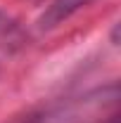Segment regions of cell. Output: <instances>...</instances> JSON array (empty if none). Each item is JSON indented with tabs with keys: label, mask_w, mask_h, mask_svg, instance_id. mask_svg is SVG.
I'll use <instances>...</instances> for the list:
<instances>
[{
	"label": "cell",
	"mask_w": 121,
	"mask_h": 123,
	"mask_svg": "<svg viewBox=\"0 0 121 123\" xmlns=\"http://www.w3.org/2000/svg\"><path fill=\"white\" fill-rule=\"evenodd\" d=\"M90 0H55L50 7H47V12L40 17V26L43 29H50V26H55V24H60L62 19H67L69 14H74L76 10H81L83 5H88Z\"/></svg>",
	"instance_id": "cell-1"
}]
</instances>
